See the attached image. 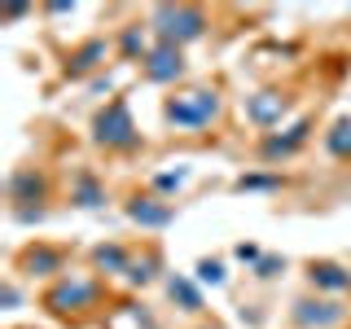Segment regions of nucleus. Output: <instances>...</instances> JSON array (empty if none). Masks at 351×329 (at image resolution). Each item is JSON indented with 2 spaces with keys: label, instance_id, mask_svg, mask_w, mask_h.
<instances>
[{
  "label": "nucleus",
  "instance_id": "obj_1",
  "mask_svg": "<svg viewBox=\"0 0 351 329\" xmlns=\"http://www.w3.org/2000/svg\"><path fill=\"white\" fill-rule=\"evenodd\" d=\"M110 290L101 277H88V272H66V277L49 281L40 290V307L53 316V321L71 325V329H84L97 312L106 307Z\"/></svg>",
  "mask_w": 351,
  "mask_h": 329
},
{
  "label": "nucleus",
  "instance_id": "obj_2",
  "mask_svg": "<svg viewBox=\"0 0 351 329\" xmlns=\"http://www.w3.org/2000/svg\"><path fill=\"white\" fill-rule=\"evenodd\" d=\"M224 119V88L219 84H184L162 97V123L176 132H206Z\"/></svg>",
  "mask_w": 351,
  "mask_h": 329
},
{
  "label": "nucleus",
  "instance_id": "obj_3",
  "mask_svg": "<svg viewBox=\"0 0 351 329\" xmlns=\"http://www.w3.org/2000/svg\"><path fill=\"white\" fill-rule=\"evenodd\" d=\"M9 219H18V224H36V219L49 215V202L53 193H58V184H53L49 167H40V162H18L14 171H9Z\"/></svg>",
  "mask_w": 351,
  "mask_h": 329
},
{
  "label": "nucleus",
  "instance_id": "obj_4",
  "mask_svg": "<svg viewBox=\"0 0 351 329\" xmlns=\"http://www.w3.org/2000/svg\"><path fill=\"white\" fill-rule=\"evenodd\" d=\"M88 136H93L97 149L114 154V158H132V154L145 149V136H141L136 119H132L128 97H110V101L93 114V123H88Z\"/></svg>",
  "mask_w": 351,
  "mask_h": 329
},
{
  "label": "nucleus",
  "instance_id": "obj_5",
  "mask_svg": "<svg viewBox=\"0 0 351 329\" xmlns=\"http://www.w3.org/2000/svg\"><path fill=\"white\" fill-rule=\"evenodd\" d=\"M145 22H149L154 40L189 49V44L206 40V31H211V9H202V5H149Z\"/></svg>",
  "mask_w": 351,
  "mask_h": 329
},
{
  "label": "nucleus",
  "instance_id": "obj_6",
  "mask_svg": "<svg viewBox=\"0 0 351 329\" xmlns=\"http://www.w3.org/2000/svg\"><path fill=\"white\" fill-rule=\"evenodd\" d=\"M75 250L66 246V241H49V237H36L27 241V246L14 255V277H27V281H58L66 277V259H71Z\"/></svg>",
  "mask_w": 351,
  "mask_h": 329
},
{
  "label": "nucleus",
  "instance_id": "obj_7",
  "mask_svg": "<svg viewBox=\"0 0 351 329\" xmlns=\"http://www.w3.org/2000/svg\"><path fill=\"white\" fill-rule=\"evenodd\" d=\"M285 321L294 329H347L351 325V307L347 299H329V294H299L285 312Z\"/></svg>",
  "mask_w": 351,
  "mask_h": 329
},
{
  "label": "nucleus",
  "instance_id": "obj_8",
  "mask_svg": "<svg viewBox=\"0 0 351 329\" xmlns=\"http://www.w3.org/2000/svg\"><path fill=\"white\" fill-rule=\"evenodd\" d=\"M312 127H316V114H303L299 123L259 136V141H255V158L263 162V167H281V162L299 158V154L307 149V141H312Z\"/></svg>",
  "mask_w": 351,
  "mask_h": 329
},
{
  "label": "nucleus",
  "instance_id": "obj_9",
  "mask_svg": "<svg viewBox=\"0 0 351 329\" xmlns=\"http://www.w3.org/2000/svg\"><path fill=\"white\" fill-rule=\"evenodd\" d=\"M290 110H294L290 88H259V93H250L246 101H241V119H246L259 136H268V132H277L285 119H290Z\"/></svg>",
  "mask_w": 351,
  "mask_h": 329
},
{
  "label": "nucleus",
  "instance_id": "obj_10",
  "mask_svg": "<svg viewBox=\"0 0 351 329\" xmlns=\"http://www.w3.org/2000/svg\"><path fill=\"white\" fill-rule=\"evenodd\" d=\"M123 215L136 228H145V233H162V228L176 224V202L162 197V193H154L149 184H141V189H132L123 197Z\"/></svg>",
  "mask_w": 351,
  "mask_h": 329
},
{
  "label": "nucleus",
  "instance_id": "obj_11",
  "mask_svg": "<svg viewBox=\"0 0 351 329\" xmlns=\"http://www.w3.org/2000/svg\"><path fill=\"white\" fill-rule=\"evenodd\" d=\"M114 58V36H84L75 49L62 53V80H88V75L106 71V62Z\"/></svg>",
  "mask_w": 351,
  "mask_h": 329
},
{
  "label": "nucleus",
  "instance_id": "obj_12",
  "mask_svg": "<svg viewBox=\"0 0 351 329\" xmlns=\"http://www.w3.org/2000/svg\"><path fill=\"white\" fill-rule=\"evenodd\" d=\"M141 80L154 84V88H184V80H189V62H184V49H176V44H162L154 40L149 58L141 62Z\"/></svg>",
  "mask_w": 351,
  "mask_h": 329
},
{
  "label": "nucleus",
  "instance_id": "obj_13",
  "mask_svg": "<svg viewBox=\"0 0 351 329\" xmlns=\"http://www.w3.org/2000/svg\"><path fill=\"white\" fill-rule=\"evenodd\" d=\"M303 281L312 294H329V299H351V263L338 259H303Z\"/></svg>",
  "mask_w": 351,
  "mask_h": 329
},
{
  "label": "nucleus",
  "instance_id": "obj_14",
  "mask_svg": "<svg viewBox=\"0 0 351 329\" xmlns=\"http://www.w3.org/2000/svg\"><path fill=\"white\" fill-rule=\"evenodd\" d=\"M66 202L71 206H80V211H97V206H106L110 202V184H106V175L97 171V167H75L71 171V180H66Z\"/></svg>",
  "mask_w": 351,
  "mask_h": 329
},
{
  "label": "nucleus",
  "instance_id": "obj_15",
  "mask_svg": "<svg viewBox=\"0 0 351 329\" xmlns=\"http://www.w3.org/2000/svg\"><path fill=\"white\" fill-rule=\"evenodd\" d=\"M132 255H136V241H119V237H106L88 250V263H93V277H128L132 268Z\"/></svg>",
  "mask_w": 351,
  "mask_h": 329
},
{
  "label": "nucleus",
  "instance_id": "obj_16",
  "mask_svg": "<svg viewBox=\"0 0 351 329\" xmlns=\"http://www.w3.org/2000/svg\"><path fill=\"white\" fill-rule=\"evenodd\" d=\"M162 272H167V255H162V246H158V241H141L136 255H132V268H128L123 281L132 285V290H149V285L167 281Z\"/></svg>",
  "mask_w": 351,
  "mask_h": 329
},
{
  "label": "nucleus",
  "instance_id": "obj_17",
  "mask_svg": "<svg viewBox=\"0 0 351 329\" xmlns=\"http://www.w3.org/2000/svg\"><path fill=\"white\" fill-rule=\"evenodd\" d=\"M162 290H167V303L176 307V312L193 316V321H206V299H202V285H197L193 277H184V272H167Z\"/></svg>",
  "mask_w": 351,
  "mask_h": 329
},
{
  "label": "nucleus",
  "instance_id": "obj_18",
  "mask_svg": "<svg viewBox=\"0 0 351 329\" xmlns=\"http://www.w3.org/2000/svg\"><path fill=\"white\" fill-rule=\"evenodd\" d=\"M154 31H149V22L141 18V22H128V27H119L114 31V58L119 62H145L149 58V49H154Z\"/></svg>",
  "mask_w": 351,
  "mask_h": 329
},
{
  "label": "nucleus",
  "instance_id": "obj_19",
  "mask_svg": "<svg viewBox=\"0 0 351 329\" xmlns=\"http://www.w3.org/2000/svg\"><path fill=\"white\" fill-rule=\"evenodd\" d=\"M321 141H325V154H329V158L351 162V114L334 119V123H329V132H325Z\"/></svg>",
  "mask_w": 351,
  "mask_h": 329
},
{
  "label": "nucleus",
  "instance_id": "obj_20",
  "mask_svg": "<svg viewBox=\"0 0 351 329\" xmlns=\"http://www.w3.org/2000/svg\"><path fill=\"white\" fill-rule=\"evenodd\" d=\"M285 184H290V175H281V171H246L233 180V189L237 193H263V189H285Z\"/></svg>",
  "mask_w": 351,
  "mask_h": 329
},
{
  "label": "nucleus",
  "instance_id": "obj_21",
  "mask_svg": "<svg viewBox=\"0 0 351 329\" xmlns=\"http://www.w3.org/2000/svg\"><path fill=\"white\" fill-rule=\"evenodd\" d=\"M193 281L197 285H211V290H219V285L228 281V263L219 259V255H202L193 263Z\"/></svg>",
  "mask_w": 351,
  "mask_h": 329
},
{
  "label": "nucleus",
  "instance_id": "obj_22",
  "mask_svg": "<svg viewBox=\"0 0 351 329\" xmlns=\"http://www.w3.org/2000/svg\"><path fill=\"white\" fill-rule=\"evenodd\" d=\"M184 180H189V171H184V167L180 171H154L149 175V189L162 193V197H171L176 189H184Z\"/></svg>",
  "mask_w": 351,
  "mask_h": 329
},
{
  "label": "nucleus",
  "instance_id": "obj_23",
  "mask_svg": "<svg viewBox=\"0 0 351 329\" xmlns=\"http://www.w3.org/2000/svg\"><path fill=\"white\" fill-rule=\"evenodd\" d=\"M285 268H290V263H285L281 255H263V259L255 263V268H250V277H255V281H277Z\"/></svg>",
  "mask_w": 351,
  "mask_h": 329
},
{
  "label": "nucleus",
  "instance_id": "obj_24",
  "mask_svg": "<svg viewBox=\"0 0 351 329\" xmlns=\"http://www.w3.org/2000/svg\"><path fill=\"white\" fill-rule=\"evenodd\" d=\"M233 259H237V263H246V268H255V263L263 259V250L255 246V241H237V246H233Z\"/></svg>",
  "mask_w": 351,
  "mask_h": 329
},
{
  "label": "nucleus",
  "instance_id": "obj_25",
  "mask_svg": "<svg viewBox=\"0 0 351 329\" xmlns=\"http://www.w3.org/2000/svg\"><path fill=\"white\" fill-rule=\"evenodd\" d=\"M31 14H36L31 5H9L5 14H0V22H18V18H31Z\"/></svg>",
  "mask_w": 351,
  "mask_h": 329
},
{
  "label": "nucleus",
  "instance_id": "obj_26",
  "mask_svg": "<svg viewBox=\"0 0 351 329\" xmlns=\"http://www.w3.org/2000/svg\"><path fill=\"white\" fill-rule=\"evenodd\" d=\"M0 299H5V307H18V285H14V277L5 281V290H0Z\"/></svg>",
  "mask_w": 351,
  "mask_h": 329
},
{
  "label": "nucleus",
  "instance_id": "obj_27",
  "mask_svg": "<svg viewBox=\"0 0 351 329\" xmlns=\"http://www.w3.org/2000/svg\"><path fill=\"white\" fill-rule=\"evenodd\" d=\"M193 329H224V325H219V321H197Z\"/></svg>",
  "mask_w": 351,
  "mask_h": 329
},
{
  "label": "nucleus",
  "instance_id": "obj_28",
  "mask_svg": "<svg viewBox=\"0 0 351 329\" xmlns=\"http://www.w3.org/2000/svg\"><path fill=\"white\" fill-rule=\"evenodd\" d=\"M347 329H351V325H347Z\"/></svg>",
  "mask_w": 351,
  "mask_h": 329
}]
</instances>
